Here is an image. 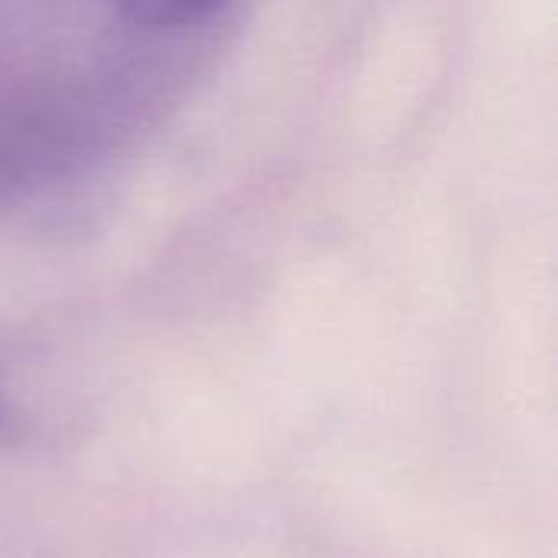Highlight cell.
Here are the masks:
<instances>
[{
  "label": "cell",
  "instance_id": "6da1fadb",
  "mask_svg": "<svg viewBox=\"0 0 558 558\" xmlns=\"http://www.w3.org/2000/svg\"><path fill=\"white\" fill-rule=\"evenodd\" d=\"M226 0H118V7L147 26H190Z\"/></svg>",
  "mask_w": 558,
  "mask_h": 558
},
{
  "label": "cell",
  "instance_id": "7a4b0ae2",
  "mask_svg": "<svg viewBox=\"0 0 558 558\" xmlns=\"http://www.w3.org/2000/svg\"><path fill=\"white\" fill-rule=\"evenodd\" d=\"M0 409H3V405H0Z\"/></svg>",
  "mask_w": 558,
  "mask_h": 558
}]
</instances>
